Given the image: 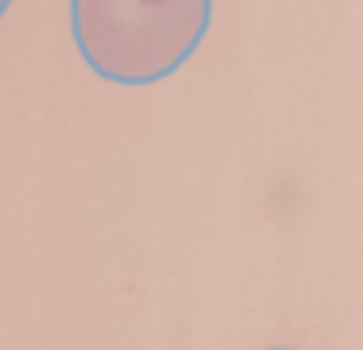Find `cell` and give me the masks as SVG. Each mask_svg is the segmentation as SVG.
<instances>
[{"instance_id": "6da1fadb", "label": "cell", "mask_w": 363, "mask_h": 350, "mask_svg": "<svg viewBox=\"0 0 363 350\" xmlns=\"http://www.w3.org/2000/svg\"><path fill=\"white\" fill-rule=\"evenodd\" d=\"M214 0H73L69 26L90 73L116 86L171 77L210 35Z\"/></svg>"}, {"instance_id": "7a4b0ae2", "label": "cell", "mask_w": 363, "mask_h": 350, "mask_svg": "<svg viewBox=\"0 0 363 350\" xmlns=\"http://www.w3.org/2000/svg\"><path fill=\"white\" fill-rule=\"evenodd\" d=\"M9 5H13V0H0V18H5V9H9Z\"/></svg>"}, {"instance_id": "3957f363", "label": "cell", "mask_w": 363, "mask_h": 350, "mask_svg": "<svg viewBox=\"0 0 363 350\" xmlns=\"http://www.w3.org/2000/svg\"><path fill=\"white\" fill-rule=\"evenodd\" d=\"M269 350H291V346H269Z\"/></svg>"}]
</instances>
